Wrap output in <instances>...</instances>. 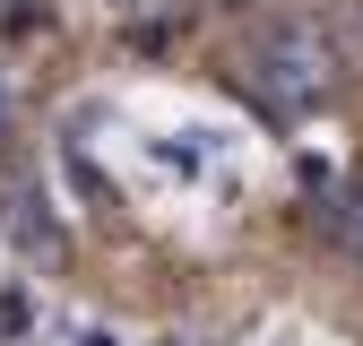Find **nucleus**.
Here are the masks:
<instances>
[{
  "label": "nucleus",
  "instance_id": "obj_1",
  "mask_svg": "<svg viewBox=\"0 0 363 346\" xmlns=\"http://www.w3.org/2000/svg\"><path fill=\"white\" fill-rule=\"evenodd\" d=\"M251 69H259V86H277V96H320V78H329V52L311 35H294V26H277V35H259V52H251Z\"/></svg>",
  "mask_w": 363,
  "mask_h": 346
},
{
  "label": "nucleus",
  "instance_id": "obj_3",
  "mask_svg": "<svg viewBox=\"0 0 363 346\" xmlns=\"http://www.w3.org/2000/svg\"><path fill=\"white\" fill-rule=\"evenodd\" d=\"M113 9H130V0H113Z\"/></svg>",
  "mask_w": 363,
  "mask_h": 346
},
{
  "label": "nucleus",
  "instance_id": "obj_2",
  "mask_svg": "<svg viewBox=\"0 0 363 346\" xmlns=\"http://www.w3.org/2000/svg\"><path fill=\"white\" fill-rule=\"evenodd\" d=\"M0 130H9V86H0Z\"/></svg>",
  "mask_w": 363,
  "mask_h": 346
}]
</instances>
